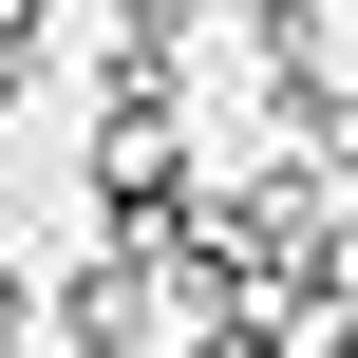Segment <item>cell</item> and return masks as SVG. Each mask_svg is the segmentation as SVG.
<instances>
[{"mask_svg": "<svg viewBox=\"0 0 358 358\" xmlns=\"http://www.w3.org/2000/svg\"><path fill=\"white\" fill-rule=\"evenodd\" d=\"M0 113H19V57H0Z\"/></svg>", "mask_w": 358, "mask_h": 358, "instance_id": "4", "label": "cell"}, {"mask_svg": "<svg viewBox=\"0 0 358 358\" xmlns=\"http://www.w3.org/2000/svg\"><path fill=\"white\" fill-rule=\"evenodd\" d=\"M19 38H38V0H0V57H19Z\"/></svg>", "mask_w": 358, "mask_h": 358, "instance_id": "3", "label": "cell"}, {"mask_svg": "<svg viewBox=\"0 0 358 358\" xmlns=\"http://www.w3.org/2000/svg\"><path fill=\"white\" fill-rule=\"evenodd\" d=\"M151 302H170L151 245H94V264L57 283V340H76V358H132V340H151Z\"/></svg>", "mask_w": 358, "mask_h": 358, "instance_id": "1", "label": "cell"}, {"mask_svg": "<svg viewBox=\"0 0 358 358\" xmlns=\"http://www.w3.org/2000/svg\"><path fill=\"white\" fill-rule=\"evenodd\" d=\"M302 321H264V302H227V321H189V358H283Z\"/></svg>", "mask_w": 358, "mask_h": 358, "instance_id": "2", "label": "cell"}]
</instances>
